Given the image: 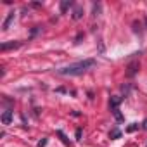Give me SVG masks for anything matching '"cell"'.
<instances>
[{
    "label": "cell",
    "instance_id": "1",
    "mask_svg": "<svg viewBox=\"0 0 147 147\" xmlns=\"http://www.w3.org/2000/svg\"><path fill=\"white\" fill-rule=\"evenodd\" d=\"M94 66H95V59H83V61L73 62V64H69L66 67L57 69V75H61V76H80V75H83L85 71H88Z\"/></svg>",
    "mask_w": 147,
    "mask_h": 147
},
{
    "label": "cell",
    "instance_id": "2",
    "mask_svg": "<svg viewBox=\"0 0 147 147\" xmlns=\"http://www.w3.org/2000/svg\"><path fill=\"white\" fill-rule=\"evenodd\" d=\"M12 21H14V11H11V12L7 14V18H5V21H4V24H2V30H4V31H7Z\"/></svg>",
    "mask_w": 147,
    "mask_h": 147
},
{
    "label": "cell",
    "instance_id": "3",
    "mask_svg": "<svg viewBox=\"0 0 147 147\" xmlns=\"http://www.w3.org/2000/svg\"><path fill=\"white\" fill-rule=\"evenodd\" d=\"M19 45H21V42H9V43H2V45H0V50L5 52V50H9V49H18Z\"/></svg>",
    "mask_w": 147,
    "mask_h": 147
},
{
    "label": "cell",
    "instance_id": "4",
    "mask_svg": "<svg viewBox=\"0 0 147 147\" xmlns=\"http://www.w3.org/2000/svg\"><path fill=\"white\" fill-rule=\"evenodd\" d=\"M0 119H2V125H11V121H12V111H4Z\"/></svg>",
    "mask_w": 147,
    "mask_h": 147
},
{
    "label": "cell",
    "instance_id": "5",
    "mask_svg": "<svg viewBox=\"0 0 147 147\" xmlns=\"http://www.w3.org/2000/svg\"><path fill=\"white\" fill-rule=\"evenodd\" d=\"M82 16H83V9L82 7H76L75 12H73V19H80Z\"/></svg>",
    "mask_w": 147,
    "mask_h": 147
},
{
    "label": "cell",
    "instance_id": "6",
    "mask_svg": "<svg viewBox=\"0 0 147 147\" xmlns=\"http://www.w3.org/2000/svg\"><path fill=\"white\" fill-rule=\"evenodd\" d=\"M67 7H71V2H69V0H64V2H61V12H66Z\"/></svg>",
    "mask_w": 147,
    "mask_h": 147
},
{
    "label": "cell",
    "instance_id": "7",
    "mask_svg": "<svg viewBox=\"0 0 147 147\" xmlns=\"http://www.w3.org/2000/svg\"><path fill=\"white\" fill-rule=\"evenodd\" d=\"M57 135L61 137V140H62V142H64L66 145H69V140H67V137H66V135L62 133V130H57Z\"/></svg>",
    "mask_w": 147,
    "mask_h": 147
},
{
    "label": "cell",
    "instance_id": "8",
    "mask_svg": "<svg viewBox=\"0 0 147 147\" xmlns=\"http://www.w3.org/2000/svg\"><path fill=\"white\" fill-rule=\"evenodd\" d=\"M109 137H111V138H119V137H121V131H119V130H113Z\"/></svg>",
    "mask_w": 147,
    "mask_h": 147
},
{
    "label": "cell",
    "instance_id": "9",
    "mask_svg": "<svg viewBox=\"0 0 147 147\" xmlns=\"http://www.w3.org/2000/svg\"><path fill=\"white\" fill-rule=\"evenodd\" d=\"M135 71H137V64H131V66H130V71H128V75L133 76V75H135Z\"/></svg>",
    "mask_w": 147,
    "mask_h": 147
},
{
    "label": "cell",
    "instance_id": "10",
    "mask_svg": "<svg viewBox=\"0 0 147 147\" xmlns=\"http://www.w3.org/2000/svg\"><path fill=\"white\" fill-rule=\"evenodd\" d=\"M113 113H114V116H116V119H118V121H121V119H123V116H121V113H119V109H114Z\"/></svg>",
    "mask_w": 147,
    "mask_h": 147
},
{
    "label": "cell",
    "instance_id": "11",
    "mask_svg": "<svg viewBox=\"0 0 147 147\" xmlns=\"http://www.w3.org/2000/svg\"><path fill=\"white\" fill-rule=\"evenodd\" d=\"M135 130H138V125H137V123H131V125L128 126V131H135Z\"/></svg>",
    "mask_w": 147,
    "mask_h": 147
},
{
    "label": "cell",
    "instance_id": "12",
    "mask_svg": "<svg viewBox=\"0 0 147 147\" xmlns=\"http://www.w3.org/2000/svg\"><path fill=\"white\" fill-rule=\"evenodd\" d=\"M47 145V138H42L40 142H38V147H45Z\"/></svg>",
    "mask_w": 147,
    "mask_h": 147
},
{
    "label": "cell",
    "instance_id": "13",
    "mask_svg": "<svg viewBox=\"0 0 147 147\" xmlns=\"http://www.w3.org/2000/svg\"><path fill=\"white\" fill-rule=\"evenodd\" d=\"M99 11H100V5H94V14H95V16H97Z\"/></svg>",
    "mask_w": 147,
    "mask_h": 147
},
{
    "label": "cell",
    "instance_id": "14",
    "mask_svg": "<svg viewBox=\"0 0 147 147\" xmlns=\"http://www.w3.org/2000/svg\"><path fill=\"white\" fill-rule=\"evenodd\" d=\"M76 138H78V140L82 138V128H78V130H76Z\"/></svg>",
    "mask_w": 147,
    "mask_h": 147
},
{
    "label": "cell",
    "instance_id": "15",
    "mask_svg": "<svg viewBox=\"0 0 147 147\" xmlns=\"http://www.w3.org/2000/svg\"><path fill=\"white\" fill-rule=\"evenodd\" d=\"M142 128H144V130H147V119H144V123H142Z\"/></svg>",
    "mask_w": 147,
    "mask_h": 147
},
{
    "label": "cell",
    "instance_id": "16",
    "mask_svg": "<svg viewBox=\"0 0 147 147\" xmlns=\"http://www.w3.org/2000/svg\"><path fill=\"white\" fill-rule=\"evenodd\" d=\"M145 23H147V18H145Z\"/></svg>",
    "mask_w": 147,
    "mask_h": 147
}]
</instances>
